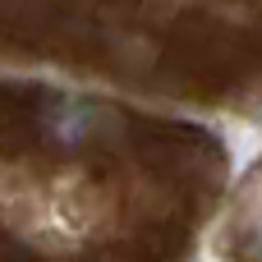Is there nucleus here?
Returning a JSON list of instances; mask_svg holds the SVG:
<instances>
[{"label":"nucleus","mask_w":262,"mask_h":262,"mask_svg":"<svg viewBox=\"0 0 262 262\" xmlns=\"http://www.w3.org/2000/svg\"><path fill=\"white\" fill-rule=\"evenodd\" d=\"M97 124V106L83 101V97H55L46 106V134L60 143V147H78Z\"/></svg>","instance_id":"nucleus-1"}]
</instances>
